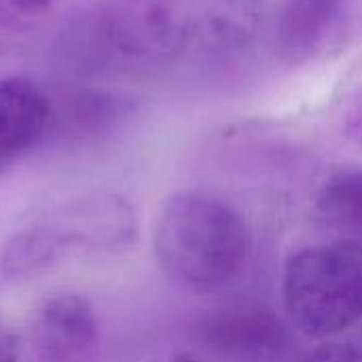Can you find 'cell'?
Segmentation results:
<instances>
[{
  "label": "cell",
  "mask_w": 362,
  "mask_h": 362,
  "mask_svg": "<svg viewBox=\"0 0 362 362\" xmlns=\"http://www.w3.org/2000/svg\"><path fill=\"white\" fill-rule=\"evenodd\" d=\"M4 2L13 13H17L21 17H34V15H45L59 0H4Z\"/></svg>",
  "instance_id": "obj_12"
},
{
  "label": "cell",
  "mask_w": 362,
  "mask_h": 362,
  "mask_svg": "<svg viewBox=\"0 0 362 362\" xmlns=\"http://www.w3.org/2000/svg\"><path fill=\"white\" fill-rule=\"evenodd\" d=\"M161 272L187 291H218L240 276L252 255V231L229 204L178 193L163 202L153 231Z\"/></svg>",
  "instance_id": "obj_2"
},
{
  "label": "cell",
  "mask_w": 362,
  "mask_h": 362,
  "mask_svg": "<svg viewBox=\"0 0 362 362\" xmlns=\"http://www.w3.org/2000/svg\"><path fill=\"white\" fill-rule=\"evenodd\" d=\"M36 223L49 233L62 257L72 250L117 252L136 238V218L129 206L115 195L72 202Z\"/></svg>",
  "instance_id": "obj_5"
},
{
  "label": "cell",
  "mask_w": 362,
  "mask_h": 362,
  "mask_svg": "<svg viewBox=\"0 0 362 362\" xmlns=\"http://www.w3.org/2000/svg\"><path fill=\"white\" fill-rule=\"evenodd\" d=\"M51 127V102L28 78L0 81V174L30 155Z\"/></svg>",
  "instance_id": "obj_8"
},
{
  "label": "cell",
  "mask_w": 362,
  "mask_h": 362,
  "mask_svg": "<svg viewBox=\"0 0 362 362\" xmlns=\"http://www.w3.org/2000/svg\"><path fill=\"white\" fill-rule=\"evenodd\" d=\"M30 337L40 362H91L98 350V318L81 293H55L34 312Z\"/></svg>",
  "instance_id": "obj_7"
},
{
  "label": "cell",
  "mask_w": 362,
  "mask_h": 362,
  "mask_svg": "<svg viewBox=\"0 0 362 362\" xmlns=\"http://www.w3.org/2000/svg\"><path fill=\"white\" fill-rule=\"evenodd\" d=\"M348 0H280L269 45L278 62L303 66L320 57L344 34Z\"/></svg>",
  "instance_id": "obj_6"
},
{
  "label": "cell",
  "mask_w": 362,
  "mask_h": 362,
  "mask_svg": "<svg viewBox=\"0 0 362 362\" xmlns=\"http://www.w3.org/2000/svg\"><path fill=\"white\" fill-rule=\"evenodd\" d=\"M305 362H362V348L354 344H327L310 352Z\"/></svg>",
  "instance_id": "obj_11"
},
{
  "label": "cell",
  "mask_w": 362,
  "mask_h": 362,
  "mask_svg": "<svg viewBox=\"0 0 362 362\" xmlns=\"http://www.w3.org/2000/svg\"><path fill=\"white\" fill-rule=\"evenodd\" d=\"M195 335L214 354L248 361L280 356L291 344L282 320L269 308L250 301L210 310L197 320Z\"/></svg>",
  "instance_id": "obj_4"
},
{
  "label": "cell",
  "mask_w": 362,
  "mask_h": 362,
  "mask_svg": "<svg viewBox=\"0 0 362 362\" xmlns=\"http://www.w3.org/2000/svg\"><path fill=\"white\" fill-rule=\"evenodd\" d=\"M341 132L344 136L362 148V87L350 95L341 112Z\"/></svg>",
  "instance_id": "obj_10"
},
{
  "label": "cell",
  "mask_w": 362,
  "mask_h": 362,
  "mask_svg": "<svg viewBox=\"0 0 362 362\" xmlns=\"http://www.w3.org/2000/svg\"><path fill=\"white\" fill-rule=\"evenodd\" d=\"M0 362H19V337L0 322Z\"/></svg>",
  "instance_id": "obj_13"
},
{
  "label": "cell",
  "mask_w": 362,
  "mask_h": 362,
  "mask_svg": "<svg viewBox=\"0 0 362 362\" xmlns=\"http://www.w3.org/2000/svg\"><path fill=\"white\" fill-rule=\"evenodd\" d=\"M265 0H117L100 13L104 45L129 59H174L246 45Z\"/></svg>",
  "instance_id": "obj_1"
},
{
  "label": "cell",
  "mask_w": 362,
  "mask_h": 362,
  "mask_svg": "<svg viewBox=\"0 0 362 362\" xmlns=\"http://www.w3.org/2000/svg\"><path fill=\"white\" fill-rule=\"evenodd\" d=\"M172 362H197L191 354H178V356H174V361Z\"/></svg>",
  "instance_id": "obj_14"
},
{
  "label": "cell",
  "mask_w": 362,
  "mask_h": 362,
  "mask_svg": "<svg viewBox=\"0 0 362 362\" xmlns=\"http://www.w3.org/2000/svg\"><path fill=\"white\" fill-rule=\"evenodd\" d=\"M314 218L346 238H362V170L333 172L312 204Z\"/></svg>",
  "instance_id": "obj_9"
},
{
  "label": "cell",
  "mask_w": 362,
  "mask_h": 362,
  "mask_svg": "<svg viewBox=\"0 0 362 362\" xmlns=\"http://www.w3.org/2000/svg\"><path fill=\"white\" fill-rule=\"evenodd\" d=\"M284 308L291 322L316 339L362 320V238L293 255L284 272Z\"/></svg>",
  "instance_id": "obj_3"
}]
</instances>
